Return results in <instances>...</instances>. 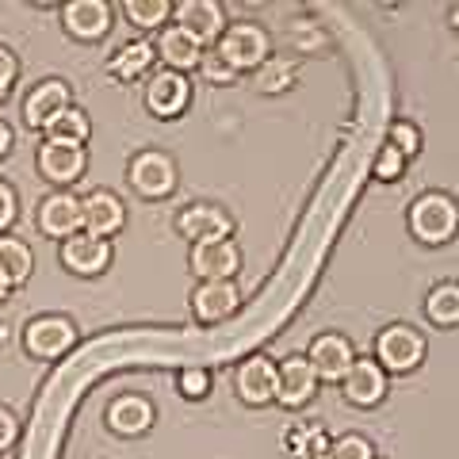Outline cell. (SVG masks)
I'll return each instance as SVG.
<instances>
[{
    "instance_id": "obj_14",
    "label": "cell",
    "mask_w": 459,
    "mask_h": 459,
    "mask_svg": "<svg viewBox=\"0 0 459 459\" xmlns=\"http://www.w3.org/2000/svg\"><path fill=\"white\" fill-rule=\"evenodd\" d=\"M188 268L199 283L204 280H234V272L241 268V249L230 238L226 241H199V246H192Z\"/></svg>"
},
{
    "instance_id": "obj_36",
    "label": "cell",
    "mask_w": 459,
    "mask_h": 459,
    "mask_svg": "<svg viewBox=\"0 0 459 459\" xmlns=\"http://www.w3.org/2000/svg\"><path fill=\"white\" fill-rule=\"evenodd\" d=\"M16 214H20V199H16V188H12L8 180H0V234L16 222Z\"/></svg>"
},
{
    "instance_id": "obj_31",
    "label": "cell",
    "mask_w": 459,
    "mask_h": 459,
    "mask_svg": "<svg viewBox=\"0 0 459 459\" xmlns=\"http://www.w3.org/2000/svg\"><path fill=\"white\" fill-rule=\"evenodd\" d=\"M177 391H180V398H188V402L207 398L211 394V371L207 368H184L177 376Z\"/></svg>"
},
{
    "instance_id": "obj_2",
    "label": "cell",
    "mask_w": 459,
    "mask_h": 459,
    "mask_svg": "<svg viewBox=\"0 0 459 459\" xmlns=\"http://www.w3.org/2000/svg\"><path fill=\"white\" fill-rule=\"evenodd\" d=\"M77 344V325L65 314H42L23 325V349L35 360H57Z\"/></svg>"
},
{
    "instance_id": "obj_8",
    "label": "cell",
    "mask_w": 459,
    "mask_h": 459,
    "mask_svg": "<svg viewBox=\"0 0 459 459\" xmlns=\"http://www.w3.org/2000/svg\"><path fill=\"white\" fill-rule=\"evenodd\" d=\"M192 104V84L184 74H172V69H157V74L150 77L146 84V108L150 115H157V119H177V115H184Z\"/></svg>"
},
{
    "instance_id": "obj_22",
    "label": "cell",
    "mask_w": 459,
    "mask_h": 459,
    "mask_svg": "<svg viewBox=\"0 0 459 459\" xmlns=\"http://www.w3.org/2000/svg\"><path fill=\"white\" fill-rule=\"evenodd\" d=\"M153 50L172 69V74H188V69H199V57H204V47H199V42L188 31H180L177 23L161 27V35H157Z\"/></svg>"
},
{
    "instance_id": "obj_40",
    "label": "cell",
    "mask_w": 459,
    "mask_h": 459,
    "mask_svg": "<svg viewBox=\"0 0 459 459\" xmlns=\"http://www.w3.org/2000/svg\"><path fill=\"white\" fill-rule=\"evenodd\" d=\"M452 31H459V4L452 8Z\"/></svg>"
},
{
    "instance_id": "obj_30",
    "label": "cell",
    "mask_w": 459,
    "mask_h": 459,
    "mask_svg": "<svg viewBox=\"0 0 459 459\" xmlns=\"http://www.w3.org/2000/svg\"><path fill=\"white\" fill-rule=\"evenodd\" d=\"M386 146H394L402 157H418L421 153V131L413 123H406V119H398V123H391V131H386Z\"/></svg>"
},
{
    "instance_id": "obj_1",
    "label": "cell",
    "mask_w": 459,
    "mask_h": 459,
    "mask_svg": "<svg viewBox=\"0 0 459 459\" xmlns=\"http://www.w3.org/2000/svg\"><path fill=\"white\" fill-rule=\"evenodd\" d=\"M410 234L421 246H448L459 234V207L452 195L444 192H425L413 199L410 207Z\"/></svg>"
},
{
    "instance_id": "obj_37",
    "label": "cell",
    "mask_w": 459,
    "mask_h": 459,
    "mask_svg": "<svg viewBox=\"0 0 459 459\" xmlns=\"http://www.w3.org/2000/svg\"><path fill=\"white\" fill-rule=\"evenodd\" d=\"M20 440V418L8 406H0V455L12 452V444Z\"/></svg>"
},
{
    "instance_id": "obj_35",
    "label": "cell",
    "mask_w": 459,
    "mask_h": 459,
    "mask_svg": "<svg viewBox=\"0 0 459 459\" xmlns=\"http://www.w3.org/2000/svg\"><path fill=\"white\" fill-rule=\"evenodd\" d=\"M16 77H20L16 54H12L8 47H0V104L8 100V92H12V84H16Z\"/></svg>"
},
{
    "instance_id": "obj_26",
    "label": "cell",
    "mask_w": 459,
    "mask_h": 459,
    "mask_svg": "<svg viewBox=\"0 0 459 459\" xmlns=\"http://www.w3.org/2000/svg\"><path fill=\"white\" fill-rule=\"evenodd\" d=\"M0 272L12 280V287L27 283L31 280V272H35L31 249H27L20 238H12V234H0Z\"/></svg>"
},
{
    "instance_id": "obj_25",
    "label": "cell",
    "mask_w": 459,
    "mask_h": 459,
    "mask_svg": "<svg viewBox=\"0 0 459 459\" xmlns=\"http://www.w3.org/2000/svg\"><path fill=\"white\" fill-rule=\"evenodd\" d=\"M42 134H47V142H57V146H84L89 142V115L69 104L42 123Z\"/></svg>"
},
{
    "instance_id": "obj_34",
    "label": "cell",
    "mask_w": 459,
    "mask_h": 459,
    "mask_svg": "<svg viewBox=\"0 0 459 459\" xmlns=\"http://www.w3.org/2000/svg\"><path fill=\"white\" fill-rule=\"evenodd\" d=\"M199 74H204L211 84H230V81H234L238 74H234V69H230L226 65V57L219 54V50H204V57H199Z\"/></svg>"
},
{
    "instance_id": "obj_28",
    "label": "cell",
    "mask_w": 459,
    "mask_h": 459,
    "mask_svg": "<svg viewBox=\"0 0 459 459\" xmlns=\"http://www.w3.org/2000/svg\"><path fill=\"white\" fill-rule=\"evenodd\" d=\"M425 314L429 322L440 325V329H452L459 325V283H440L429 291L425 299Z\"/></svg>"
},
{
    "instance_id": "obj_9",
    "label": "cell",
    "mask_w": 459,
    "mask_h": 459,
    "mask_svg": "<svg viewBox=\"0 0 459 459\" xmlns=\"http://www.w3.org/2000/svg\"><path fill=\"white\" fill-rule=\"evenodd\" d=\"M62 264L74 272V276H104L108 264H111V241L108 238H92L84 234V230H77L74 238L62 241Z\"/></svg>"
},
{
    "instance_id": "obj_27",
    "label": "cell",
    "mask_w": 459,
    "mask_h": 459,
    "mask_svg": "<svg viewBox=\"0 0 459 459\" xmlns=\"http://www.w3.org/2000/svg\"><path fill=\"white\" fill-rule=\"evenodd\" d=\"M253 89L264 92V96H276V92H287L295 84V65L287 62V57H268V62H261L253 69Z\"/></svg>"
},
{
    "instance_id": "obj_18",
    "label": "cell",
    "mask_w": 459,
    "mask_h": 459,
    "mask_svg": "<svg viewBox=\"0 0 459 459\" xmlns=\"http://www.w3.org/2000/svg\"><path fill=\"white\" fill-rule=\"evenodd\" d=\"M111 4H104V0H69V4L62 8V23L65 31L81 39V42H96L104 39L111 31Z\"/></svg>"
},
{
    "instance_id": "obj_16",
    "label": "cell",
    "mask_w": 459,
    "mask_h": 459,
    "mask_svg": "<svg viewBox=\"0 0 459 459\" xmlns=\"http://www.w3.org/2000/svg\"><path fill=\"white\" fill-rule=\"evenodd\" d=\"M341 391H344V398H349L352 406L371 410V406H379V402L386 398V371L371 360V356H356L349 376L341 379Z\"/></svg>"
},
{
    "instance_id": "obj_5",
    "label": "cell",
    "mask_w": 459,
    "mask_h": 459,
    "mask_svg": "<svg viewBox=\"0 0 459 459\" xmlns=\"http://www.w3.org/2000/svg\"><path fill=\"white\" fill-rule=\"evenodd\" d=\"M268 47H272V42H268V35H264V27L241 20V23H234V27H226L214 50L226 57V65L234 69V74H241V69H249V74H253V69L261 65V62H268Z\"/></svg>"
},
{
    "instance_id": "obj_39",
    "label": "cell",
    "mask_w": 459,
    "mask_h": 459,
    "mask_svg": "<svg viewBox=\"0 0 459 459\" xmlns=\"http://www.w3.org/2000/svg\"><path fill=\"white\" fill-rule=\"evenodd\" d=\"M12 295V280L4 276V272H0V303H4V299Z\"/></svg>"
},
{
    "instance_id": "obj_10",
    "label": "cell",
    "mask_w": 459,
    "mask_h": 459,
    "mask_svg": "<svg viewBox=\"0 0 459 459\" xmlns=\"http://www.w3.org/2000/svg\"><path fill=\"white\" fill-rule=\"evenodd\" d=\"M123 222H126V207L115 192L96 188L89 195H81V230L84 234L111 241V234H119Z\"/></svg>"
},
{
    "instance_id": "obj_15",
    "label": "cell",
    "mask_w": 459,
    "mask_h": 459,
    "mask_svg": "<svg viewBox=\"0 0 459 459\" xmlns=\"http://www.w3.org/2000/svg\"><path fill=\"white\" fill-rule=\"evenodd\" d=\"M238 307H241V287L234 280H204L192 291V314L204 325L226 322Z\"/></svg>"
},
{
    "instance_id": "obj_38",
    "label": "cell",
    "mask_w": 459,
    "mask_h": 459,
    "mask_svg": "<svg viewBox=\"0 0 459 459\" xmlns=\"http://www.w3.org/2000/svg\"><path fill=\"white\" fill-rule=\"evenodd\" d=\"M12 153V126L0 119V157H8Z\"/></svg>"
},
{
    "instance_id": "obj_20",
    "label": "cell",
    "mask_w": 459,
    "mask_h": 459,
    "mask_svg": "<svg viewBox=\"0 0 459 459\" xmlns=\"http://www.w3.org/2000/svg\"><path fill=\"white\" fill-rule=\"evenodd\" d=\"M74 104V89L62 81V77H47V81H39L31 92H27L23 100V123L31 126V131H42V123L50 119L54 111H62Z\"/></svg>"
},
{
    "instance_id": "obj_6",
    "label": "cell",
    "mask_w": 459,
    "mask_h": 459,
    "mask_svg": "<svg viewBox=\"0 0 459 459\" xmlns=\"http://www.w3.org/2000/svg\"><path fill=\"white\" fill-rule=\"evenodd\" d=\"M307 360L314 368V376H318V383H341L349 376V368L356 364V349L344 333H322L310 341Z\"/></svg>"
},
{
    "instance_id": "obj_12",
    "label": "cell",
    "mask_w": 459,
    "mask_h": 459,
    "mask_svg": "<svg viewBox=\"0 0 459 459\" xmlns=\"http://www.w3.org/2000/svg\"><path fill=\"white\" fill-rule=\"evenodd\" d=\"M318 376H314V368L307 356H287L280 364V376H276V402L283 410H303L307 402H314L318 394Z\"/></svg>"
},
{
    "instance_id": "obj_7",
    "label": "cell",
    "mask_w": 459,
    "mask_h": 459,
    "mask_svg": "<svg viewBox=\"0 0 459 459\" xmlns=\"http://www.w3.org/2000/svg\"><path fill=\"white\" fill-rule=\"evenodd\" d=\"M172 20H177L180 31H188L199 47L219 42L226 31V16H222L219 0H180V4H172Z\"/></svg>"
},
{
    "instance_id": "obj_11",
    "label": "cell",
    "mask_w": 459,
    "mask_h": 459,
    "mask_svg": "<svg viewBox=\"0 0 459 459\" xmlns=\"http://www.w3.org/2000/svg\"><path fill=\"white\" fill-rule=\"evenodd\" d=\"M177 230L192 246H199V241H226L234 234V219L219 204H192L177 214Z\"/></svg>"
},
{
    "instance_id": "obj_33",
    "label": "cell",
    "mask_w": 459,
    "mask_h": 459,
    "mask_svg": "<svg viewBox=\"0 0 459 459\" xmlns=\"http://www.w3.org/2000/svg\"><path fill=\"white\" fill-rule=\"evenodd\" d=\"M402 172H406V157H402L394 146H383L376 153V180L394 184V180H402Z\"/></svg>"
},
{
    "instance_id": "obj_19",
    "label": "cell",
    "mask_w": 459,
    "mask_h": 459,
    "mask_svg": "<svg viewBox=\"0 0 459 459\" xmlns=\"http://www.w3.org/2000/svg\"><path fill=\"white\" fill-rule=\"evenodd\" d=\"M104 418H108V429L115 437H142V433L153 429L157 410H153V402L146 394H119L108 406Z\"/></svg>"
},
{
    "instance_id": "obj_4",
    "label": "cell",
    "mask_w": 459,
    "mask_h": 459,
    "mask_svg": "<svg viewBox=\"0 0 459 459\" xmlns=\"http://www.w3.org/2000/svg\"><path fill=\"white\" fill-rule=\"evenodd\" d=\"M371 360L383 371H391V376H406V371H413L425 360V341L410 325H386L376 337V356Z\"/></svg>"
},
{
    "instance_id": "obj_29",
    "label": "cell",
    "mask_w": 459,
    "mask_h": 459,
    "mask_svg": "<svg viewBox=\"0 0 459 459\" xmlns=\"http://www.w3.org/2000/svg\"><path fill=\"white\" fill-rule=\"evenodd\" d=\"M123 12L134 27H142V31H161L165 20L172 16V4L169 0H126Z\"/></svg>"
},
{
    "instance_id": "obj_17",
    "label": "cell",
    "mask_w": 459,
    "mask_h": 459,
    "mask_svg": "<svg viewBox=\"0 0 459 459\" xmlns=\"http://www.w3.org/2000/svg\"><path fill=\"white\" fill-rule=\"evenodd\" d=\"M39 172L57 188H69L84 177V165H89V153L84 146H57V142H42L39 146Z\"/></svg>"
},
{
    "instance_id": "obj_21",
    "label": "cell",
    "mask_w": 459,
    "mask_h": 459,
    "mask_svg": "<svg viewBox=\"0 0 459 459\" xmlns=\"http://www.w3.org/2000/svg\"><path fill=\"white\" fill-rule=\"evenodd\" d=\"M39 230L47 238H57V241L74 238L81 230V199L69 195V192L47 195L42 199V207H39Z\"/></svg>"
},
{
    "instance_id": "obj_32",
    "label": "cell",
    "mask_w": 459,
    "mask_h": 459,
    "mask_svg": "<svg viewBox=\"0 0 459 459\" xmlns=\"http://www.w3.org/2000/svg\"><path fill=\"white\" fill-rule=\"evenodd\" d=\"M329 459H376V444L360 433H344L341 440H333V452Z\"/></svg>"
},
{
    "instance_id": "obj_23",
    "label": "cell",
    "mask_w": 459,
    "mask_h": 459,
    "mask_svg": "<svg viewBox=\"0 0 459 459\" xmlns=\"http://www.w3.org/2000/svg\"><path fill=\"white\" fill-rule=\"evenodd\" d=\"M283 448L291 459H329V452H333V437L325 433L322 421H299V425L287 429Z\"/></svg>"
},
{
    "instance_id": "obj_24",
    "label": "cell",
    "mask_w": 459,
    "mask_h": 459,
    "mask_svg": "<svg viewBox=\"0 0 459 459\" xmlns=\"http://www.w3.org/2000/svg\"><path fill=\"white\" fill-rule=\"evenodd\" d=\"M153 42L146 39H131V42H123L119 50L111 54V62H108V74L115 81H138V77H146L150 69H153Z\"/></svg>"
},
{
    "instance_id": "obj_3",
    "label": "cell",
    "mask_w": 459,
    "mask_h": 459,
    "mask_svg": "<svg viewBox=\"0 0 459 459\" xmlns=\"http://www.w3.org/2000/svg\"><path fill=\"white\" fill-rule=\"evenodd\" d=\"M126 180L142 199H165L177 192V161L161 150H142L126 165Z\"/></svg>"
},
{
    "instance_id": "obj_13",
    "label": "cell",
    "mask_w": 459,
    "mask_h": 459,
    "mask_svg": "<svg viewBox=\"0 0 459 459\" xmlns=\"http://www.w3.org/2000/svg\"><path fill=\"white\" fill-rule=\"evenodd\" d=\"M276 376H280V364L272 356H249L234 376V391L246 406H268L276 398Z\"/></svg>"
}]
</instances>
